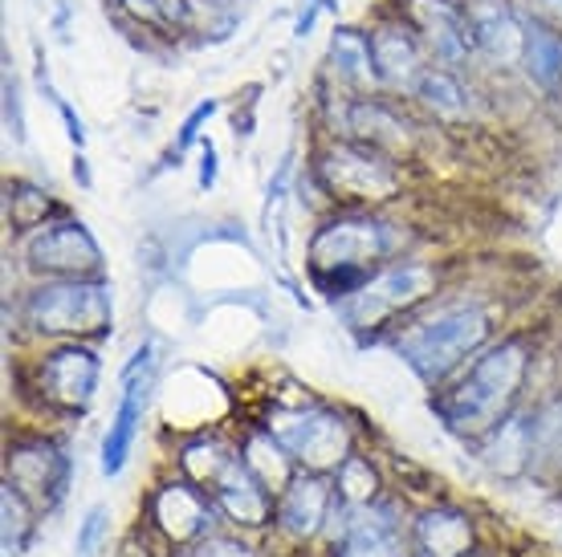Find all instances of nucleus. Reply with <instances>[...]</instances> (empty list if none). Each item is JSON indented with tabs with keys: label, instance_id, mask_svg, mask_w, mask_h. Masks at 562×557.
I'll list each match as a JSON object with an SVG mask.
<instances>
[{
	"label": "nucleus",
	"instance_id": "1",
	"mask_svg": "<svg viewBox=\"0 0 562 557\" xmlns=\"http://www.w3.org/2000/svg\"><path fill=\"white\" fill-rule=\"evenodd\" d=\"M521 378H526V346L521 342H502L485 350L473 371L461 378V387L449 390L436 411L445 416L452 432L485 435L509 416V403L518 399Z\"/></svg>",
	"mask_w": 562,
	"mask_h": 557
},
{
	"label": "nucleus",
	"instance_id": "2",
	"mask_svg": "<svg viewBox=\"0 0 562 557\" xmlns=\"http://www.w3.org/2000/svg\"><path fill=\"white\" fill-rule=\"evenodd\" d=\"M490 338V318L481 306H449L436 318L412 326L400 338V354L404 363L424 378V383H445L469 354H477L481 342Z\"/></svg>",
	"mask_w": 562,
	"mask_h": 557
},
{
	"label": "nucleus",
	"instance_id": "3",
	"mask_svg": "<svg viewBox=\"0 0 562 557\" xmlns=\"http://www.w3.org/2000/svg\"><path fill=\"white\" fill-rule=\"evenodd\" d=\"M25 318L42 334H78L102 338L111 330L114 306L111 285L90 277H61L25 297Z\"/></svg>",
	"mask_w": 562,
	"mask_h": 557
},
{
	"label": "nucleus",
	"instance_id": "4",
	"mask_svg": "<svg viewBox=\"0 0 562 557\" xmlns=\"http://www.w3.org/2000/svg\"><path fill=\"white\" fill-rule=\"evenodd\" d=\"M392 249H395L392 224L347 216V220L326 224L323 232L310 240V265H314V277L318 273H342V269L371 273L367 265L383 261Z\"/></svg>",
	"mask_w": 562,
	"mask_h": 557
},
{
	"label": "nucleus",
	"instance_id": "5",
	"mask_svg": "<svg viewBox=\"0 0 562 557\" xmlns=\"http://www.w3.org/2000/svg\"><path fill=\"white\" fill-rule=\"evenodd\" d=\"M428 281L432 277H428L424 265L383 269L375 277H367L355 293H347V297L338 302V314H342V321H347L351 330H371V326H380L383 318L400 314L404 306L420 302L424 293H428Z\"/></svg>",
	"mask_w": 562,
	"mask_h": 557
},
{
	"label": "nucleus",
	"instance_id": "6",
	"mask_svg": "<svg viewBox=\"0 0 562 557\" xmlns=\"http://www.w3.org/2000/svg\"><path fill=\"white\" fill-rule=\"evenodd\" d=\"M25 257L29 269L45 277H99L102 273V249L82 220L49 224L45 232L29 240Z\"/></svg>",
	"mask_w": 562,
	"mask_h": 557
},
{
	"label": "nucleus",
	"instance_id": "7",
	"mask_svg": "<svg viewBox=\"0 0 562 557\" xmlns=\"http://www.w3.org/2000/svg\"><path fill=\"white\" fill-rule=\"evenodd\" d=\"M278 444L302 461L310 473L323 468H338L347 461V428L342 419H335L330 411H294V416H278L273 423Z\"/></svg>",
	"mask_w": 562,
	"mask_h": 557
},
{
	"label": "nucleus",
	"instance_id": "8",
	"mask_svg": "<svg viewBox=\"0 0 562 557\" xmlns=\"http://www.w3.org/2000/svg\"><path fill=\"white\" fill-rule=\"evenodd\" d=\"M408 25L420 33L424 49L440 66H464L469 57L477 54L469 13L457 0H408Z\"/></svg>",
	"mask_w": 562,
	"mask_h": 557
},
{
	"label": "nucleus",
	"instance_id": "9",
	"mask_svg": "<svg viewBox=\"0 0 562 557\" xmlns=\"http://www.w3.org/2000/svg\"><path fill=\"white\" fill-rule=\"evenodd\" d=\"M464 13L473 25V45L490 66H497V70L521 66L526 21L509 9V0H464Z\"/></svg>",
	"mask_w": 562,
	"mask_h": 557
},
{
	"label": "nucleus",
	"instance_id": "10",
	"mask_svg": "<svg viewBox=\"0 0 562 557\" xmlns=\"http://www.w3.org/2000/svg\"><path fill=\"white\" fill-rule=\"evenodd\" d=\"M102 363L94 350L86 346H61L54 354H45L42 363V390L49 395V403L70 407V411H86L94 390H99Z\"/></svg>",
	"mask_w": 562,
	"mask_h": 557
},
{
	"label": "nucleus",
	"instance_id": "11",
	"mask_svg": "<svg viewBox=\"0 0 562 557\" xmlns=\"http://www.w3.org/2000/svg\"><path fill=\"white\" fill-rule=\"evenodd\" d=\"M371 49H375V73H380L383 90H408L416 94V86L424 78V42L420 33L408 21H392L371 33Z\"/></svg>",
	"mask_w": 562,
	"mask_h": 557
},
{
	"label": "nucleus",
	"instance_id": "12",
	"mask_svg": "<svg viewBox=\"0 0 562 557\" xmlns=\"http://www.w3.org/2000/svg\"><path fill=\"white\" fill-rule=\"evenodd\" d=\"M70 464L49 444H21L9 452V485H16L25 497H42L45 504H57L66 492Z\"/></svg>",
	"mask_w": 562,
	"mask_h": 557
},
{
	"label": "nucleus",
	"instance_id": "13",
	"mask_svg": "<svg viewBox=\"0 0 562 557\" xmlns=\"http://www.w3.org/2000/svg\"><path fill=\"white\" fill-rule=\"evenodd\" d=\"M323 175L330 183V192L338 195H380V192H392V168L375 159L371 151H355V147H335V151L326 155L323 163Z\"/></svg>",
	"mask_w": 562,
	"mask_h": 557
},
{
	"label": "nucleus",
	"instance_id": "14",
	"mask_svg": "<svg viewBox=\"0 0 562 557\" xmlns=\"http://www.w3.org/2000/svg\"><path fill=\"white\" fill-rule=\"evenodd\" d=\"M147 390H151V378H139V371H127V390L119 399V411H114V423L106 440H102V473L119 476L127 468V456L135 447V435H139L143 411H147Z\"/></svg>",
	"mask_w": 562,
	"mask_h": 557
},
{
	"label": "nucleus",
	"instance_id": "15",
	"mask_svg": "<svg viewBox=\"0 0 562 557\" xmlns=\"http://www.w3.org/2000/svg\"><path fill=\"white\" fill-rule=\"evenodd\" d=\"M326 509H330V485H326L318 473L294 476L290 485L281 488V504H278V521L285 533L294 537H314L323 530Z\"/></svg>",
	"mask_w": 562,
	"mask_h": 557
},
{
	"label": "nucleus",
	"instance_id": "16",
	"mask_svg": "<svg viewBox=\"0 0 562 557\" xmlns=\"http://www.w3.org/2000/svg\"><path fill=\"white\" fill-rule=\"evenodd\" d=\"M212 497L225 509L233 521H245V525H261L269 516V488L249 473L245 461H233L225 468V476L212 485Z\"/></svg>",
	"mask_w": 562,
	"mask_h": 557
},
{
	"label": "nucleus",
	"instance_id": "17",
	"mask_svg": "<svg viewBox=\"0 0 562 557\" xmlns=\"http://www.w3.org/2000/svg\"><path fill=\"white\" fill-rule=\"evenodd\" d=\"M155 521L176 542H192V537L209 530V501L188 480L168 485L159 488V497H155Z\"/></svg>",
	"mask_w": 562,
	"mask_h": 557
},
{
	"label": "nucleus",
	"instance_id": "18",
	"mask_svg": "<svg viewBox=\"0 0 562 557\" xmlns=\"http://www.w3.org/2000/svg\"><path fill=\"white\" fill-rule=\"evenodd\" d=\"M330 70L342 86L351 90H367V86H380V73H375V49H371V37L363 29H335L330 37Z\"/></svg>",
	"mask_w": 562,
	"mask_h": 557
},
{
	"label": "nucleus",
	"instance_id": "19",
	"mask_svg": "<svg viewBox=\"0 0 562 557\" xmlns=\"http://www.w3.org/2000/svg\"><path fill=\"white\" fill-rule=\"evenodd\" d=\"M521 70L538 90H562V33L550 29L547 21L526 25V49H521Z\"/></svg>",
	"mask_w": 562,
	"mask_h": 557
},
{
	"label": "nucleus",
	"instance_id": "20",
	"mask_svg": "<svg viewBox=\"0 0 562 557\" xmlns=\"http://www.w3.org/2000/svg\"><path fill=\"white\" fill-rule=\"evenodd\" d=\"M416 542L432 557H464L473 549V521L464 513H452V509L424 513L416 525Z\"/></svg>",
	"mask_w": 562,
	"mask_h": 557
},
{
	"label": "nucleus",
	"instance_id": "21",
	"mask_svg": "<svg viewBox=\"0 0 562 557\" xmlns=\"http://www.w3.org/2000/svg\"><path fill=\"white\" fill-rule=\"evenodd\" d=\"M530 423L535 419H521V416H506L497 428H493L490 444H485V464H490L493 473L502 476H518L530 468Z\"/></svg>",
	"mask_w": 562,
	"mask_h": 557
},
{
	"label": "nucleus",
	"instance_id": "22",
	"mask_svg": "<svg viewBox=\"0 0 562 557\" xmlns=\"http://www.w3.org/2000/svg\"><path fill=\"white\" fill-rule=\"evenodd\" d=\"M416 98L436 114V118H464L469 114V90L452 70L445 66H428L416 86Z\"/></svg>",
	"mask_w": 562,
	"mask_h": 557
},
{
	"label": "nucleus",
	"instance_id": "23",
	"mask_svg": "<svg viewBox=\"0 0 562 557\" xmlns=\"http://www.w3.org/2000/svg\"><path fill=\"white\" fill-rule=\"evenodd\" d=\"M530 468L538 473H559L562 468V399L547 403L530 423Z\"/></svg>",
	"mask_w": 562,
	"mask_h": 557
},
{
	"label": "nucleus",
	"instance_id": "24",
	"mask_svg": "<svg viewBox=\"0 0 562 557\" xmlns=\"http://www.w3.org/2000/svg\"><path fill=\"white\" fill-rule=\"evenodd\" d=\"M245 464H249V473H254L269 492H273V488H285L290 480H294L290 468H285V447H281L273 435H257V440H249V456H245Z\"/></svg>",
	"mask_w": 562,
	"mask_h": 557
},
{
	"label": "nucleus",
	"instance_id": "25",
	"mask_svg": "<svg viewBox=\"0 0 562 557\" xmlns=\"http://www.w3.org/2000/svg\"><path fill=\"white\" fill-rule=\"evenodd\" d=\"M347 130H359V139H371V143H387V139L400 143L408 123H400L383 102H355Z\"/></svg>",
	"mask_w": 562,
	"mask_h": 557
},
{
	"label": "nucleus",
	"instance_id": "26",
	"mask_svg": "<svg viewBox=\"0 0 562 557\" xmlns=\"http://www.w3.org/2000/svg\"><path fill=\"white\" fill-rule=\"evenodd\" d=\"M0 513H4V554H21L33 533L29 521V497L16 485L0 488Z\"/></svg>",
	"mask_w": 562,
	"mask_h": 557
},
{
	"label": "nucleus",
	"instance_id": "27",
	"mask_svg": "<svg viewBox=\"0 0 562 557\" xmlns=\"http://www.w3.org/2000/svg\"><path fill=\"white\" fill-rule=\"evenodd\" d=\"M338 557H395L392 530H387L383 521H375V513L359 516L351 525V533H347V545H342Z\"/></svg>",
	"mask_w": 562,
	"mask_h": 557
},
{
	"label": "nucleus",
	"instance_id": "28",
	"mask_svg": "<svg viewBox=\"0 0 562 557\" xmlns=\"http://www.w3.org/2000/svg\"><path fill=\"white\" fill-rule=\"evenodd\" d=\"M375 488H380V480H375V473H371V464H367V461H359V456H347V461L338 464V492H342L351 504H359V509H363V504L375 497Z\"/></svg>",
	"mask_w": 562,
	"mask_h": 557
},
{
	"label": "nucleus",
	"instance_id": "29",
	"mask_svg": "<svg viewBox=\"0 0 562 557\" xmlns=\"http://www.w3.org/2000/svg\"><path fill=\"white\" fill-rule=\"evenodd\" d=\"M49 200H45L42 192H29V187H9V212H13V224L16 228H37V224L49 216Z\"/></svg>",
	"mask_w": 562,
	"mask_h": 557
},
{
	"label": "nucleus",
	"instance_id": "30",
	"mask_svg": "<svg viewBox=\"0 0 562 557\" xmlns=\"http://www.w3.org/2000/svg\"><path fill=\"white\" fill-rule=\"evenodd\" d=\"M4 126L16 143L25 139V111H21V82H16L13 66L4 70Z\"/></svg>",
	"mask_w": 562,
	"mask_h": 557
},
{
	"label": "nucleus",
	"instance_id": "31",
	"mask_svg": "<svg viewBox=\"0 0 562 557\" xmlns=\"http://www.w3.org/2000/svg\"><path fill=\"white\" fill-rule=\"evenodd\" d=\"M131 16H139L147 25H171L168 21V9H164V0H119Z\"/></svg>",
	"mask_w": 562,
	"mask_h": 557
},
{
	"label": "nucleus",
	"instance_id": "32",
	"mask_svg": "<svg viewBox=\"0 0 562 557\" xmlns=\"http://www.w3.org/2000/svg\"><path fill=\"white\" fill-rule=\"evenodd\" d=\"M212 114H216V102H212V98H209V102H200L196 111L188 114V123H183V126H180V143H176V151H183V147H188V143H196V135H200V126L209 123Z\"/></svg>",
	"mask_w": 562,
	"mask_h": 557
},
{
	"label": "nucleus",
	"instance_id": "33",
	"mask_svg": "<svg viewBox=\"0 0 562 557\" xmlns=\"http://www.w3.org/2000/svg\"><path fill=\"white\" fill-rule=\"evenodd\" d=\"M102 521H106V513H102V509H90V516H86V525H82V537H78V554H94Z\"/></svg>",
	"mask_w": 562,
	"mask_h": 557
},
{
	"label": "nucleus",
	"instance_id": "34",
	"mask_svg": "<svg viewBox=\"0 0 562 557\" xmlns=\"http://www.w3.org/2000/svg\"><path fill=\"white\" fill-rule=\"evenodd\" d=\"M57 114H61V123H66V135H70V143L82 151L86 147V126H82V118L74 114V106L70 102H57Z\"/></svg>",
	"mask_w": 562,
	"mask_h": 557
},
{
	"label": "nucleus",
	"instance_id": "35",
	"mask_svg": "<svg viewBox=\"0 0 562 557\" xmlns=\"http://www.w3.org/2000/svg\"><path fill=\"white\" fill-rule=\"evenodd\" d=\"M200 557H254L245 545H237V542H225V537H212L204 549H200Z\"/></svg>",
	"mask_w": 562,
	"mask_h": 557
},
{
	"label": "nucleus",
	"instance_id": "36",
	"mask_svg": "<svg viewBox=\"0 0 562 557\" xmlns=\"http://www.w3.org/2000/svg\"><path fill=\"white\" fill-rule=\"evenodd\" d=\"M530 9L538 13V21H547L550 29L562 33V0H530Z\"/></svg>",
	"mask_w": 562,
	"mask_h": 557
},
{
	"label": "nucleus",
	"instance_id": "37",
	"mask_svg": "<svg viewBox=\"0 0 562 557\" xmlns=\"http://www.w3.org/2000/svg\"><path fill=\"white\" fill-rule=\"evenodd\" d=\"M212 183H216V147L204 143V147H200V187L209 192Z\"/></svg>",
	"mask_w": 562,
	"mask_h": 557
},
{
	"label": "nucleus",
	"instance_id": "38",
	"mask_svg": "<svg viewBox=\"0 0 562 557\" xmlns=\"http://www.w3.org/2000/svg\"><path fill=\"white\" fill-rule=\"evenodd\" d=\"M74 175H78V180H82V183H90V171H86V159H82V155L74 159Z\"/></svg>",
	"mask_w": 562,
	"mask_h": 557
},
{
	"label": "nucleus",
	"instance_id": "39",
	"mask_svg": "<svg viewBox=\"0 0 562 557\" xmlns=\"http://www.w3.org/2000/svg\"><path fill=\"white\" fill-rule=\"evenodd\" d=\"M464 557H477V554H464Z\"/></svg>",
	"mask_w": 562,
	"mask_h": 557
},
{
	"label": "nucleus",
	"instance_id": "40",
	"mask_svg": "<svg viewBox=\"0 0 562 557\" xmlns=\"http://www.w3.org/2000/svg\"><path fill=\"white\" fill-rule=\"evenodd\" d=\"M420 557H432V554H420Z\"/></svg>",
	"mask_w": 562,
	"mask_h": 557
}]
</instances>
